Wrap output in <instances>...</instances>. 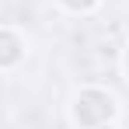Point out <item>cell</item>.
<instances>
[{
  "instance_id": "obj_1",
  "label": "cell",
  "mask_w": 129,
  "mask_h": 129,
  "mask_svg": "<svg viewBox=\"0 0 129 129\" xmlns=\"http://www.w3.org/2000/svg\"><path fill=\"white\" fill-rule=\"evenodd\" d=\"M115 115V98L101 87H87L73 98V122L84 129H101Z\"/></svg>"
},
{
  "instance_id": "obj_2",
  "label": "cell",
  "mask_w": 129,
  "mask_h": 129,
  "mask_svg": "<svg viewBox=\"0 0 129 129\" xmlns=\"http://www.w3.org/2000/svg\"><path fill=\"white\" fill-rule=\"evenodd\" d=\"M21 56H24V39L11 28H0V70L14 66Z\"/></svg>"
},
{
  "instance_id": "obj_3",
  "label": "cell",
  "mask_w": 129,
  "mask_h": 129,
  "mask_svg": "<svg viewBox=\"0 0 129 129\" xmlns=\"http://www.w3.org/2000/svg\"><path fill=\"white\" fill-rule=\"evenodd\" d=\"M63 7H70V11H91V7H98V0H59Z\"/></svg>"
},
{
  "instance_id": "obj_4",
  "label": "cell",
  "mask_w": 129,
  "mask_h": 129,
  "mask_svg": "<svg viewBox=\"0 0 129 129\" xmlns=\"http://www.w3.org/2000/svg\"><path fill=\"white\" fill-rule=\"evenodd\" d=\"M126 73H129V49H126Z\"/></svg>"
}]
</instances>
